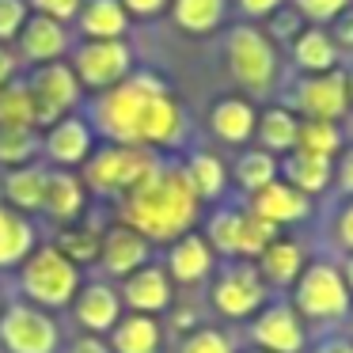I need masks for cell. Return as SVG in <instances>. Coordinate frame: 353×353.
Returning a JSON list of instances; mask_svg holds the SVG:
<instances>
[{"mask_svg": "<svg viewBox=\"0 0 353 353\" xmlns=\"http://www.w3.org/2000/svg\"><path fill=\"white\" fill-rule=\"evenodd\" d=\"M201 198L194 190L186 168L156 163L133 190L122 194V224L141 232L145 239H179L194 228Z\"/></svg>", "mask_w": 353, "mask_h": 353, "instance_id": "cell-1", "label": "cell"}, {"mask_svg": "<svg viewBox=\"0 0 353 353\" xmlns=\"http://www.w3.org/2000/svg\"><path fill=\"white\" fill-rule=\"evenodd\" d=\"M168 92L156 77L137 72V77H125L118 88L103 92V99L95 103V125L107 141L114 145H133L141 148V114H145V103L152 95Z\"/></svg>", "mask_w": 353, "mask_h": 353, "instance_id": "cell-2", "label": "cell"}, {"mask_svg": "<svg viewBox=\"0 0 353 353\" xmlns=\"http://www.w3.org/2000/svg\"><path fill=\"white\" fill-rule=\"evenodd\" d=\"M353 296L345 289V277L330 262H307L296 277V292H292V312L300 319H342L350 315Z\"/></svg>", "mask_w": 353, "mask_h": 353, "instance_id": "cell-3", "label": "cell"}, {"mask_svg": "<svg viewBox=\"0 0 353 353\" xmlns=\"http://www.w3.org/2000/svg\"><path fill=\"white\" fill-rule=\"evenodd\" d=\"M23 292L42 307H65L80 292V270L57 247H39L23 259Z\"/></svg>", "mask_w": 353, "mask_h": 353, "instance_id": "cell-4", "label": "cell"}, {"mask_svg": "<svg viewBox=\"0 0 353 353\" xmlns=\"http://www.w3.org/2000/svg\"><path fill=\"white\" fill-rule=\"evenodd\" d=\"M156 168V156L148 148L133 145H107L84 160V183L99 194H125Z\"/></svg>", "mask_w": 353, "mask_h": 353, "instance_id": "cell-5", "label": "cell"}, {"mask_svg": "<svg viewBox=\"0 0 353 353\" xmlns=\"http://www.w3.org/2000/svg\"><path fill=\"white\" fill-rule=\"evenodd\" d=\"M130 46L122 39H88L72 57V72L92 92H110L130 77Z\"/></svg>", "mask_w": 353, "mask_h": 353, "instance_id": "cell-6", "label": "cell"}, {"mask_svg": "<svg viewBox=\"0 0 353 353\" xmlns=\"http://www.w3.org/2000/svg\"><path fill=\"white\" fill-rule=\"evenodd\" d=\"M228 65L232 77L251 92H266L277 77V54L274 42L254 27H236L228 39Z\"/></svg>", "mask_w": 353, "mask_h": 353, "instance_id": "cell-7", "label": "cell"}, {"mask_svg": "<svg viewBox=\"0 0 353 353\" xmlns=\"http://www.w3.org/2000/svg\"><path fill=\"white\" fill-rule=\"evenodd\" d=\"M31 114H34V125H54L65 118V110L77 107L80 99V80L69 65L54 61V65H42L34 72L31 84Z\"/></svg>", "mask_w": 353, "mask_h": 353, "instance_id": "cell-8", "label": "cell"}, {"mask_svg": "<svg viewBox=\"0 0 353 353\" xmlns=\"http://www.w3.org/2000/svg\"><path fill=\"white\" fill-rule=\"evenodd\" d=\"M0 342L8 353H54L57 323L34 304H12L0 319Z\"/></svg>", "mask_w": 353, "mask_h": 353, "instance_id": "cell-9", "label": "cell"}, {"mask_svg": "<svg viewBox=\"0 0 353 353\" xmlns=\"http://www.w3.org/2000/svg\"><path fill=\"white\" fill-rule=\"evenodd\" d=\"M266 300V285H262V274L247 262L239 266H228L213 285V307L228 319H247L254 315Z\"/></svg>", "mask_w": 353, "mask_h": 353, "instance_id": "cell-10", "label": "cell"}, {"mask_svg": "<svg viewBox=\"0 0 353 353\" xmlns=\"http://www.w3.org/2000/svg\"><path fill=\"white\" fill-rule=\"evenodd\" d=\"M296 110H304V118L315 122H338L350 110V84H345L342 69L330 72H315L304 77L296 88Z\"/></svg>", "mask_w": 353, "mask_h": 353, "instance_id": "cell-11", "label": "cell"}, {"mask_svg": "<svg viewBox=\"0 0 353 353\" xmlns=\"http://www.w3.org/2000/svg\"><path fill=\"white\" fill-rule=\"evenodd\" d=\"M254 342L262 353H300L304 350V323L289 304H270L254 319Z\"/></svg>", "mask_w": 353, "mask_h": 353, "instance_id": "cell-12", "label": "cell"}, {"mask_svg": "<svg viewBox=\"0 0 353 353\" xmlns=\"http://www.w3.org/2000/svg\"><path fill=\"white\" fill-rule=\"evenodd\" d=\"M186 130V114L168 92L152 95L141 114V148H171Z\"/></svg>", "mask_w": 353, "mask_h": 353, "instance_id": "cell-13", "label": "cell"}, {"mask_svg": "<svg viewBox=\"0 0 353 353\" xmlns=\"http://www.w3.org/2000/svg\"><path fill=\"white\" fill-rule=\"evenodd\" d=\"M251 213H259L262 221H270V224L281 228V224L304 221V216L312 213V201H307V194H300L296 186L274 179L270 186H262V190L251 194Z\"/></svg>", "mask_w": 353, "mask_h": 353, "instance_id": "cell-14", "label": "cell"}, {"mask_svg": "<svg viewBox=\"0 0 353 353\" xmlns=\"http://www.w3.org/2000/svg\"><path fill=\"white\" fill-rule=\"evenodd\" d=\"M19 50H23V57L34 65H54V61H61V54L69 50V31H65V23L34 12V16H27L23 31H19Z\"/></svg>", "mask_w": 353, "mask_h": 353, "instance_id": "cell-15", "label": "cell"}, {"mask_svg": "<svg viewBox=\"0 0 353 353\" xmlns=\"http://www.w3.org/2000/svg\"><path fill=\"white\" fill-rule=\"evenodd\" d=\"M99 262L107 266V274H114V277L137 274V270L148 262V239L141 236V232L118 224V228H110L107 236H103V243H99Z\"/></svg>", "mask_w": 353, "mask_h": 353, "instance_id": "cell-16", "label": "cell"}, {"mask_svg": "<svg viewBox=\"0 0 353 353\" xmlns=\"http://www.w3.org/2000/svg\"><path fill=\"white\" fill-rule=\"evenodd\" d=\"M125 304L141 315H156L171 304V277L160 266H141L137 274L125 277Z\"/></svg>", "mask_w": 353, "mask_h": 353, "instance_id": "cell-17", "label": "cell"}, {"mask_svg": "<svg viewBox=\"0 0 353 353\" xmlns=\"http://www.w3.org/2000/svg\"><path fill=\"white\" fill-rule=\"evenodd\" d=\"M46 152H50V160L65 163V168H72V163H84L88 156H92V125H88L84 118L65 114L61 122L50 125V133H46Z\"/></svg>", "mask_w": 353, "mask_h": 353, "instance_id": "cell-18", "label": "cell"}, {"mask_svg": "<svg viewBox=\"0 0 353 353\" xmlns=\"http://www.w3.org/2000/svg\"><path fill=\"white\" fill-rule=\"evenodd\" d=\"M122 319V296L110 285H88L84 292H77V323L92 334L114 330V323Z\"/></svg>", "mask_w": 353, "mask_h": 353, "instance_id": "cell-19", "label": "cell"}, {"mask_svg": "<svg viewBox=\"0 0 353 353\" xmlns=\"http://www.w3.org/2000/svg\"><path fill=\"white\" fill-rule=\"evenodd\" d=\"M168 270H171V277H175V281H183V285L201 281V277L213 270V247H209V239L194 236V232L179 236L175 243H171Z\"/></svg>", "mask_w": 353, "mask_h": 353, "instance_id": "cell-20", "label": "cell"}, {"mask_svg": "<svg viewBox=\"0 0 353 353\" xmlns=\"http://www.w3.org/2000/svg\"><path fill=\"white\" fill-rule=\"evenodd\" d=\"M209 125H213V133L224 145H243V141L254 137L259 118H254V107L247 99H221V103H213Z\"/></svg>", "mask_w": 353, "mask_h": 353, "instance_id": "cell-21", "label": "cell"}, {"mask_svg": "<svg viewBox=\"0 0 353 353\" xmlns=\"http://www.w3.org/2000/svg\"><path fill=\"white\" fill-rule=\"evenodd\" d=\"M160 350V323L156 315H125L110 330V353H156Z\"/></svg>", "mask_w": 353, "mask_h": 353, "instance_id": "cell-22", "label": "cell"}, {"mask_svg": "<svg viewBox=\"0 0 353 353\" xmlns=\"http://www.w3.org/2000/svg\"><path fill=\"white\" fill-rule=\"evenodd\" d=\"M338 42L330 39L323 27H307V31L296 34V42H292V57H296V65L307 72V77H315V72H330L338 65Z\"/></svg>", "mask_w": 353, "mask_h": 353, "instance_id": "cell-23", "label": "cell"}, {"mask_svg": "<svg viewBox=\"0 0 353 353\" xmlns=\"http://www.w3.org/2000/svg\"><path fill=\"white\" fill-rule=\"evenodd\" d=\"M77 19L88 39H122L125 27H130L122 0H84Z\"/></svg>", "mask_w": 353, "mask_h": 353, "instance_id": "cell-24", "label": "cell"}, {"mask_svg": "<svg viewBox=\"0 0 353 353\" xmlns=\"http://www.w3.org/2000/svg\"><path fill=\"white\" fill-rule=\"evenodd\" d=\"M300 270H304V251H300V243H292V239L277 236L274 243L259 254V274L274 285H296Z\"/></svg>", "mask_w": 353, "mask_h": 353, "instance_id": "cell-25", "label": "cell"}, {"mask_svg": "<svg viewBox=\"0 0 353 353\" xmlns=\"http://www.w3.org/2000/svg\"><path fill=\"white\" fill-rule=\"evenodd\" d=\"M42 209H46L50 216H57V221L80 216V209H84V183H80L72 171H54V175H46V201H42Z\"/></svg>", "mask_w": 353, "mask_h": 353, "instance_id": "cell-26", "label": "cell"}, {"mask_svg": "<svg viewBox=\"0 0 353 353\" xmlns=\"http://www.w3.org/2000/svg\"><path fill=\"white\" fill-rule=\"evenodd\" d=\"M285 183L296 186L300 194H319L330 186V179H334V168H330V160H323V156H307V152H292L289 160H285Z\"/></svg>", "mask_w": 353, "mask_h": 353, "instance_id": "cell-27", "label": "cell"}, {"mask_svg": "<svg viewBox=\"0 0 353 353\" xmlns=\"http://www.w3.org/2000/svg\"><path fill=\"white\" fill-rule=\"evenodd\" d=\"M46 175L50 171L42 168H16L4 175V198L12 201L16 209H27V213H39L42 201H46Z\"/></svg>", "mask_w": 353, "mask_h": 353, "instance_id": "cell-28", "label": "cell"}, {"mask_svg": "<svg viewBox=\"0 0 353 353\" xmlns=\"http://www.w3.org/2000/svg\"><path fill=\"white\" fill-rule=\"evenodd\" d=\"M34 251V232L19 213L0 205V266H16Z\"/></svg>", "mask_w": 353, "mask_h": 353, "instance_id": "cell-29", "label": "cell"}, {"mask_svg": "<svg viewBox=\"0 0 353 353\" xmlns=\"http://www.w3.org/2000/svg\"><path fill=\"white\" fill-rule=\"evenodd\" d=\"M296 130H300L296 114H292V110H281V107L266 110V114L259 118V125H254V133H259L266 152H292V148H296Z\"/></svg>", "mask_w": 353, "mask_h": 353, "instance_id": "cell-30", "label": "cell"}, {"mask_svg": "<svg viewBox=\"0 0 353 353\" xmlns=\"http://www.w3.org/2000/svg\"><path fill=\"white\" fill-rule=\"evenodd\" d=\"M179 31L186 34H209L224 19V0H171Z\"/></svg>", "mask_w": 353, "mask_h": 353, "instance_id": "cell-31", "label": "cell"}, {"mask_svg": "<svg viewBox=\"0 0 353 353\" xmlns=\"http://www.w3.org/2000/svg\"><path fill=\"white\" fill-rule=\"evenodd\" d=\"M39 152L34 125H0V163L4 168H27Z\"/></svg>", "mask_w": 353, "mask_h": 353, "instance_id": "cell-32", "label": "cell"}, {"mask_svg": "<svg viewBox=\"0 0 353 353\" xmlns=\"http://www.w3.org/2000/svg\"><path fill=\"white\" fill-rule=\"evenodd\" d=\"M342 148V133H338V122H315V118H304L296 130V152H307V156H330Z\"/></svg>", "mask_w": 353, "mask_h": 353, "instance_id": "cell-33", "label": "cell"}, {"mask_svg": "<svg viewBox=\"0 0 353 353\" xmlns=\"http://www.w3.org/2000/svg\"><path fill=\"white\" fill-rule=\"evenodd\" d=\"M274 179H277V160H274V152H266V148H251V152H243L236 160V183L243 186L247 194L270 186Z\"/></svg>", "mask_w": 353, "mask_h": 353, "instance_id": "cell-34", "label": "cell"}, {"mask_svg": "<svg viewBox=\"0 0 353 353\" xmlns=\"http://www.w3.org/2000/svg\"><path fill=\"white\" fill-rule=\"evenodd\" d=\"M186 175H190V183H194V190H198L201 201L216 198V194L224 190V163L209 152H194L190 163H186Z\"/></svg>", "mask_w": 353, "mask_h": 353, "instance_id": "cell-35", "label": "cell"}, {"mask_svg": "<svg viewBox=\"0 0 353 353\" xmlns=\"http://www.w3.org/2000/svg\"><path fill=\"white\" fill-rule=\"evenodd\" d=\"M274 239H277V224L262 221L259 213H251V209L239 216V254H247V259H259V254L266 251Z\"/></svg>", "mask_w": 353, "mask_h": 353, "instance_id": "cell-36", "label": "cell"}, {"mask_svg": "<svg viewBox=\"0 0 353 353\" xmlns=\"http://www.w3.org/2000/svg\"><path fill=\"white\" fill-rule=\"evenodd\" d=\"M0 125H34L31 114V88L27 84H4L0 88Z\"/></svg>", "mask_w": 353, "mask_h": 353, "instance_id": "cell-37", "label": "cell"}, {"mask_svg": "<svg viewBox=\"0 0 353 353\" xmlns=\"http://www.w3.org/2000/svg\"><path fill=\"white\" fill-rule=\"evenodd\" d=\"M99 243H103V236L95 228H65L61 239H57V251L80 266V262H92L99 254Z\"/></svg>", "mask_w": 353, "mask_h": 353, "instance_id": "cell-38", "label": "cell"}, {"mask_svg": "<svg viewBox=\"0 0 353 353\" xmlns=\"http://www.w3.org/2000/svg\"><path fill=\"white\" fill-rule=\"evenodd\" d=\"M239 209H221L209 221V247H216L221 254H239Z\"/></svg>", "mask_w": 353, "mask_h": 353, "instance_id": "cell-39", "label": "cell"}, {"mask_svg": "<svg viewBox=\"0 0 353 353\" xmlns=\"http://www.w3.org/2000/svg\"><path fill=\"white\" fill-rule=\"evenodd\" d=\"M296 4V12L304 19H312L315 27L319 23H334L342 12H350V0H292Z\"/></svg>", "mask_w": 353, "mask_h": 353, "instance_id": "cell-40", "label": "cell"}, {"mask_svg": "<svg viewBox=\"0 0 353 353\" xmlns=\"http://www.w3.org/2000/svg\"><path fill=\"white\" fill-rule=\"evenodd\" d=\"M179 353H232V342H228V334L205 327V330H194V334L183 342Z\"/></svg>", "mask_w": 353, "mask_h": 353, "instance_id": "cell-41", "label": "cell"}, {"mask_svg": "<svg viewBox=\"0 0 353 353\" xmlns=\"http://www.w3.org/2000/svg\"><path fill=\"white\" fill-rule=\"evenodd\" d=\"M27 23V4L23 0H0V46L8 39H19Z\"/></svg>", "mask_w": 353, "mask_h": 353, "instance_id": "cell-42", "label": "cell"}, {"mask_svg": "<svg viewBox=\"0 0 353 353\" xmlns=\"http://www.w3.org/2000/svg\"><path fill=\"white\" fill-rule=\"evenodd\" d=\"M31 4L42 12V16H50V19L61 23V19H77L80 16V4H84V0H31Z\"/></svg>", "mask_w": 353, "mask_h": 353, "instance_id": "cell-43", "label": "cell"}, {"mask_svg": "<svg viewBox=\"0 0 353 353\" xmlns=\"http://www.w3.org/2000/svg\"><path fill=\"white\" fill-rule=\"evenodd\" d=\"M334 236H338V243H342V247H350V251H353V201L342 209V213H338Z\"/></svg>", "mask_w": 353, "mask_h": 353, "instance_id": "cell-44", "label": "cell"}, {"mask_svg": "<svg viewBox=\"0 0 353 353\" xmlns=\"http://www.w3.org/2000/svg\"><path fill=\"white\" fill-rule=\"evenodd\" d=\"M122 8H125V16H156V12H163L168 8V0H122Z\"/></svg>", "mask_w": 353, "mask_h": 353, "instance_id": "cell-45", "label": "cell"}, {"mask_svg": "<svg viewBox=\"0 0 353 353\" xmlns=\"http://www.w3.org/2000/svg\"><path fill=\"white\" fill-rule=\"evenodd\" d=\"M330 39L338 42V50H353V12H342V16L334 19V34Z\"/></svg>", "mask_w": 353, "mask_h": 353, "instance_id": "cell-46", "label": "cell"}, {"mask_svg": "<svg viewBox=\"0 0 353 353\" xmlns=\"http://www.w3.org/2000/svg\"><path fill=\"white\" fill-rule=\"evenodd\" d=\"M285 0H239V8L247 12V16H270V12H277Z\"/></svg>", "mask_w": 353, "mask_h": 353, "instance_id": "cell-47", "label": "cell"}, {"mask_svg": "<svg viewBox=\"0 0 353 353\" xmlns=\"http://www.w3.org/2000/svg\"><path fill=\"white\" fill-rule=\"evenodd\" d=\"M338 179H342V186L353 194V148H345L342 163H338Z\"/></svg>", "mask_w": 353, "mask_h": 353, "instance_id": "cell-48", "label": "cell"}, {"mask_svg": "<svg viewBox=\"0 0 353 353\" xmlns=\"http://www.w3.org/2000/svg\"><path fill=\"white\" fill-rule=\"evenodd\" d=\"M12 77H16V57H12L8 50L0 46V88L12 84Z\"/></svg>", "mask_w": 353, "mask_h": 353, "instance_id": "cell-49", "label": "cell"}, {"mask_svg": "<svg viewBox=\"0 0 353 353\" xmlns=\"http://www.w3.org/2000/svg\"><path fill=\"white\" fill-rule=\"evenodd\" d=\"M69 353H110V350L92 334V338H80V342H72V350H69Z\"/></svg>", "mask_w": 353, "mask_h": 353, "instance_id": "cell-50", "label": "cell"}, {"mask_svg": "<svg viewBox=\"0 0 353 353\" xmlns=\"http://www.w3.org/2000/svg\"><path fill=\"white\" fill-rule=\"evenodd\" d=\"M319 353H353V342L350 338H330V342L319 345Z\"/></svg>", "mask_w": 353, "mask_h": 353, "instance_id": "cell-51", "label": "cell"}, {"mask_svg": "<svg viewBox=\"0 0 353 353\" xmlns=\"http://www.w3.org/2000/svg\"><path fill=\"white\" fill-rule=\"evenodd\" d=\"M194 323H198V315H194V312H175V327L179 330H194Z\"/></svg>", "mask_w": 353, "mask_h": 353, "instance_id": "cell-52", "label": "cell"}, {"mask_svg": "<svg viewBox=\"0 0 353 353\" xmlns=\"http://www.w3.org/2000/svg\"><path fill=\"white\" fill-rule=\"evenodd\" d=\"M342 277H345V289H350V296H353V254L345 259V266H342Z\"/></svg>", "mask_w": 353, "mask_h": 353, "instance_id": "cell-53", "label": "cell"}, {"mask_svg": "<svg viewBox=\"0 0 353 353\" xmlns=\"http://www.w3.org/2000/svg\"><path fill=\"white\" fill-rule=\"evenodd\" d=\"M345 84H350V107H353V72H345Z\"/></svg>", "mask_w": 353, "mask_h": 353, "instance_id": "cell-54", "label": "cell"}, {"mask_svg": "<svg viewBox=\"0 0 353 353\" xmlns=\"http://www.w3.org/2000/svg\"><path fill=\"white\" fill-rule=\"evenodd\" d=\"M350 323H353V307H350Z\"/></svg>", "mask_w": 353, "mask_h": 353, "instance_id": "cell-55", "label": "cell"}, {"mask_svg": "<svg viewBox=\"0 0 353 353\" xmlns=\"http://www.w3.org/2000/svg\"><path fill=\"white\" fill-rule=\"evenodd\" d=\"M259 353H262V350H259Z\"/></svg>", "mask_w": 353, "mask_h": 353, "instance_id": "cell-56", "label": "cell"}]
</instances>
